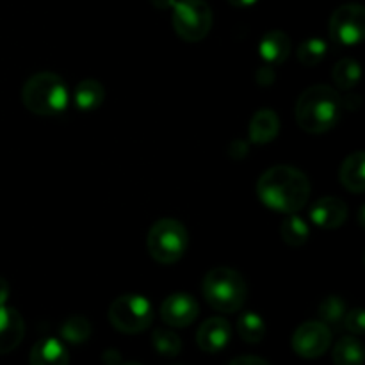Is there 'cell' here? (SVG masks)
<instances>
[{
    "instance_id": "obj_15",
    "label": "cell",
    "mask_w": 365,
    "mask_h": 365,
    "mask_svg": "<svg viewBox=\"0 0 365 365\" xmlns=\"http://www.w3.org/2000/svg\"><path fill=\"white\" fill-rule=\"evenodd\" d=\"M70 355L63 341L45 337L36 342L31 349V365H68Z\"/></svg>"
},
{
    "instance_id": "obj_31",
    "label": "cell",
    "mask_w": 365,
    "mask_h": 365,
    "mask_svg": "<svg viewBox=\"0 0 365 365\" xmlns=\"http://www.w3.org/2000/svg\"><path fill=\"white\" fill-rule=\"evenodd\" d=\"M153 6L159 7V9H166V7H171L175 4V0H152Z\"/></svg>"
},
{
    "instance_id": "obj_25",
    "label": "cell",
    "mask_w": 365,
    "mask_h": 365,
    "mask_svg": "<svg viewBox=\"0 0 365 365\" xmlns=\"http://www.w3.org/2000/svg\"><path fill=\"white\" fill-rule=\"evenodd\" d=\"M152 344L163 356H177L182 351V341L175 331L166 328H155L152 334Z\"/></svg>"
},
{
    "instance_id": "obj_3",
    "label": "cell",
    "mask_w": 365,
    "mask_h": 365,
    "mask_svg": "<svg viewBox=\"0 0 365 365\" xmlns=\"http://www.w3.org/2000/svg\"><path fill=\"white\" fill-rule=\"evenodd\" d=\"M21 102L38 116H56L66 110L70 102L68 86L52 71H41L29 78L21 88Z\"/></svg>"
},
{
    "instance_id": "obj_12",
    "label": "cell",
    "mask_w": 365,
    "mask_h": 365,
    "mask_svg": "<svg viewBox=\"0 0 365 365\" xmlns=\"http://www.w3.org/2000/svg\"><path fill=\"white\" fill-rule=\"evenodd\" d=\"M232 341V327L223 317H210L196 334V342L200 349L205 353H220L230 344Z\"/></svg>"
},
{
    "instance_id": "obj_14",
    "label": "cell",
    "mask_w": 365,
    "mask_h": 365,
    "mask_svg": "<svg viewBox=\"0 0 365 365\" xmlns=\"http://www.w3.org/2000/svg\"><path fill=\"white\" fill-rule=\"evenodd\" d=\"M280 132V118L273 109H259L250 121V141L255 145H267L277 139Z\"/></svg>"
},
{
    "instance_id": "obj_17",
    "label": "cell",
    "mask_w": 365,
    "mask_h": 365,
    "mask_svg": "<svg viewBox=\"0 0 365 365\" xmlns=\"http://www.w3.org/2000/svg\"><path fill=\"white\" fill-rule=\"evenodd\" d=\"M365 155L362 150H356L351 155L346 157V160L342 163L341 171H339V178H341V184L348 189L349 192H355V195H362L365 191Z\"/></svg>"
},
{
    "instance_id": "obj_16",
    "label": "cell",
    "mask_w": 365,
    "mask_h": 365,
    "mask_svg": "<svg viewBox=\"0 0 365 365\" xmlns=\"http://www.w3.org/2000/svg\"><path fill=\"white\" fill-rule=\"evenodd\" d=\"M292 50V41L284 31H271L262 36L259 45V53L264 63L277 66L289 57Z\"/></svg>"
},
{
    "instance_id": "obj_10",
    "label": "cell",
    "mask_w": 365,
    "mask_h": 365,
    "mask_svg": "<svg viewBox=\"0 0 365 365\" xmlns=\"http://www.w3.org/2000/svg\"><path fill=\"white\" fill-rule=\"evenodd\" d=\"M200 314L198 302L187 292L170 294L160 305V319L173 328H185L195 323Z\"/></svg>"
},
{
    "instance_id": "obj_28",
    "label": "cell",
    "mask_w": 365,
    "mask_h": 365,
    "mask_svg": "<svg viewBox=\"0 0 365 365\" xmlns=\"http://www.w3.org/2000/svg\"><path fill=\"white\" fill-rule=\"evenodd\" d=\"M228 365H271V364L267 362V360L260 359V356L245 355V356H237V359H234Z\"/></svg>"
},
{
    "instance_id": "obj_11",
    "label": "cell",
    "mask_w": 365,
    "mask_h": 365,
    "mask_svg": "<svg viewBox=\"0 0 365 365\" xmlns=\"http://www.w3.org/2000/svg\"><path fill=\"white\" fill-rule=\"evenodd\" d=\"M309 216L316 227L334 230V228L342 227L344 221L348 220V205L341 198L324 196L310 207Z\"/></svg>"
},
{
    "instance_id": "obj_21",
    "label": "cell",
    "mask_w": 365,
    "mask_h": 365,
    "mask_svg": "<svg viewBox=\"0 0 365 365\" xmlns=\"http://www.w3.org/2000/svg\"><path fill=\"white\" fill-rule=\"evenodd\" d=\"M280 235L285 245L289 246H303L310 237V228L303 217L296 214H289L287 220L282 223Z\"/></svg>"
},
{
    "instance_id": "obj_24",
    "label": "cell",
    "mask_w": 365,
    "mask_h": 365,
    "mask_svg": "<svg viewBox=\"0 0 365 365\" xmlns=\"http://www.w3.org/2000/svg\"><path fill=\"white\" fill-rule=\"evenodd\" d=\"M328 45L321 38H309L298 46V61L303 66H317L327 57Z\"/></svg>"
},
{
    "instance_id": "obj_6",
    "label": "cell",
    "mask_w": 365,
    "mask_h": 365,
    "mask_svg": "<svg viewBox=\"0 0 365 365\" xmlns=\"http://www.w3.org/2000/svg\"><path fill=\"white\" fill-rule=\"evenodd\" d=\"M109 321L121 334H141L152 324L153 307L141 294L118 296L109 307Z\"/></svg>"
},
{
    "instance_id": "obj_22",
    "label": "cell",
    "mask_w": 365,
    "mask_h": 365,
    "mask_svg": "<svg viewBox=\"0 0 365 365\" xmlns=\"http://www.w3.org/2000/svg\"><path fill=\"white\" fill-rule=\"evenodd\" d=\"M360 75H362L360 64L355 59H351V57H344V59L339 61L334 66V71H331V78H334L335 86L339 89H344V91L359 84Z\"/></svg>"
},
{
    "instance_id": "obj_30",
    "label": "cell",
    "mask_w": 365,
    "mask_h": 365,
    "mask_svg": "<svg viewBox=\"0 0 365 365\" xmlns=\"http://www.w3.org/2000/svg\"><path fill=\"white\" fill-rule=\"evenodd\" d=\"M7 296H9V287H7L6 280H2V278H0V305H4V303H6Z\"/></svg>"
},
{
    "instance_id": "obj_5",
    "label": "cell",
    "mask_w": 365,
    "mask_h": 365,
    "mask_svg": "<svg viewBox=\"0 0 365 365\" xmlns=\"http://www.w3.org/2000/svg\"><path fill=\"white\" fill-rule=\"evenodd\" d=\"M189 234L184 225L171 217L155 221L148 230L146 248L150 257L159 264H175L185 255Z\"/></svg>"
},
{
    "instance_id": "obj_32",
    "label": "cell",
    "mask_w": 365,
    "mask_h": 365,
    "mask_svg": "<svg viewBox=\"0 0 365 365\" xmlns=\"http://www.w3.org/2000/svg\"><path fill=\"white\" fill-rule=\"evenodd\" d=\"M121 365H143V364H138V362H127V364H121Z\"/></svg>"
},
{
    "instance_id": "obj_4",
    "label": "cell",
    "mask_w": 365,
    "mask_h": 365,
    "mask_svg": "<svg viewBox=\"0 0 365 365\" xmlns=\"http://www.w3.org/2000/svg\"><path fill=\"white\" fill-rule=\"evenodd\" d=\"M202 291L207 303L223 314L237 312L248 299V285L245 277L232 267L210 269L203 278Z\"/></svg>"
},
{
    "instance_id": "obj_7",
    "label": "cell",
    "mask_w": 365,
    "mask_h": 365,
    "mask_svg": "<svg viewBox=\"0 0 365 365\" xmlns=\"http://www.w3.org/2000/svg\"><path fill=\"white\" fill-rule=\"evenodd\" d=\"M173 29L184 41H202L212 27V11L203 0H175Z\"/></svg>"
},
{
    "instance_id": "obj_1",
    "label": "cell",
    "mask_w": 365,
    "mask_h": 365,
    "mask_svg": "<svg viewBox=\"0 0 365 365\" xmlns=\"http://www.w3.org/2000/svg\"><path fill=\"white\" fill-rule=\"evenodd\" d=\"M259 200L280 214H296L307 205L310 196V182L303 171L294 166H273L260 175L257 182Z\"/></svg>"
},
{
    "instance_id": "obj_27",
    "label": "cell",
    "mask_w": 365,
    "mask_h": 365,
    "mask_svg": "<svg viewBox=\"0 0 365 365\" xmlns=\"http://www.w3.org/2000/svg\"><path fill=\"white\" fill-rule=\"evenodd\" d=\"M344 327L346 330L351 331L353 335H362L365 331V316L364 309L356 307L351 312H348L344 316Z\"/></svg>"
},
{
    "instance_id": "obj_26",
    "label": "cell",
    "mask_w": 365,
    "mask_h": 365,
    "mask_svg": "<svg viewBox=\"0 0 365 365\" xmlns=\"http://www.w3.org/2000/svg\"><path fill=\"white\" fill-rule=\"evenodd\" d=\"M346 305L339 296H328L319 305V317L324 324H337L344 319Z\"/></svg>"
},
{
    "instance_id": "obj_2",
    "label": "cell",
    "mask_w": 365,
    "mask_h": 365,
    "mask_svg": "<svg viewBox=\"0 0 365 365\" xmlns=\"http://www.w3.org/2000/svg\"><path fill=\"white\" fill-rule=\"evenodd\" d=\"M342 98L334 88L312 86L299 95L296 102V121L309 134H324L341 120Z\"/></svg>"
},
{
    "instance_id": "obj_9",
    "label": "cell",
    "mask_w": 365,
    "mask_h": 365,
    "mask_svg": "<svg viewBox=\"0 0 365 365\" xmlns=\"http://www.w3.org/2000/svg\"><path fill=\"white\" fill-rule=\"evenodd\" d=\"M291 344L296 355L302 359H319L331 346V331L323 321H307L296 328Z\"/></svg>"
},
{
    "instance_id": "obj_29",
    "label": "cell",
    "mask_w": 365,
    "mask_h": 365,
    "mask_svg": "<svg viewBox=\"0 0 365 365\" xmlns=\"http://www.w3.org/2000/svg\"><path fill=\"white\" fill-rule=\"evenodd\" d=\"M227 2L230 4V6H234V7H241V9H246V7L255 6L259 0H227Z\"/></svg>"
},
{
    "instance_id": "obj_23",
    "label": "cell",
    "mask_w": 365,
    "mask_h": 365,
    "mask_svg": "<svg viewBox=\"0 0 365 365\" xmlns=\"http://www.w3.org/2000/svg\"><path fill=\"white\" fill-rule=\"evenodd\" d=\"M91 324H89V321L86 317L71 316L61 327V337L66 342H70V344L77 346L88 341L91 337Z\"/></svg>"
},
{
    "instance_id": "obj_13",
    "label": "cell",
    "mask_w": 365,
    "mask_h": 365,
    "mask_svg": "<svg viewBox=\"0 0 365 365\" xmlns=\"http://www.w3.org/2000/svg\"><path fill=\"white\" fill-rule=\"evenodd\" d=\"M25 335L24 317L13 307L0 305V355L14 351Z\"/></svg>"
},
{
    "instance_id": "obj_20",
    "label": "cell",
    "mask_w": 365,
    "mask_h": 365,
    "mask_svg": "<svg viewBox=\"0 0 365 365\" xmlns=\"http://www.w3.org/2000/svg\"><path fill=\"white\" fill-rule=\"evenodd\" d=\"M266 323L262 317L255 312H245L239 316L237 321V334L248 344H259L266 337Z\"/></svg>"
},
{
    "instance_id": "obj_19",
    "label": "cell",
    "mask_w": 365,
    "mask_h": 365,
    "mask_svg": "<svg viewBox=\"0 0 365 365\" xmlns=\"http://www.w3.org/2000/svg\"><path fill=\"white\" fill-rule=\"evenodd\" d=\"M335 365H364L362 342L356 337H342L331 353Z\"/></svg>"
},
{
    "instance_id": "obj_18",
    "label": "cell",
    "mask_w": 365,
    "mask_h": 365,
    "mask_svg": "<svg viewBox=\"0 0 365 365\" xmlns=\"http://www.w3.org/2000/svg\"><path fill=\"white\" fill-rule=\"evenodd\" d=\"M106 100V89H103L102 82L95 81V78H86L81 84H77L73 95V102L78 110L82 113H91L96 110Z\"/></svg>"
},
{
    "instance_id": "obj_8",
    "label": "cell",
    "mask_w": 365,
    "mask_h": 365,
    "mask_svg": "<svg viewBox=\"0 0 365 365\" xmlns=\"http://www.w3.org/2000/svg\"><path fill=\"white\" fill-rule=\"evenodd\" d=\"M330 38L344 46L359 45L365 36V9L360 4H344L337 7L328 25Z\"/></svg>"
}]
</instances>
